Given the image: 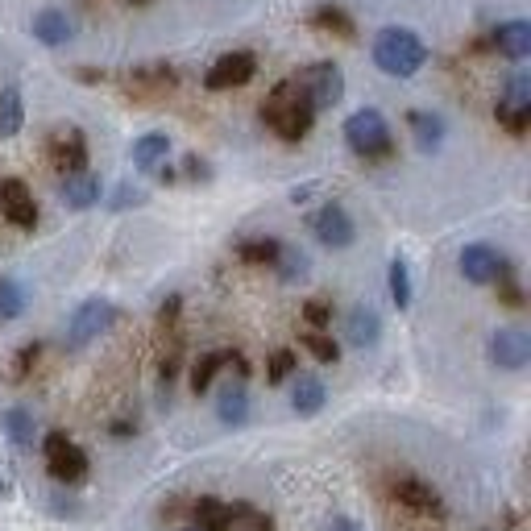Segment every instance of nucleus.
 Wrapping results in <instances>:
<instances>
[{
  "mask_svg": "<svg viewBox=\"0 0 531 531\" xmlns=\"http://www.w3.org/2000/svg\"><path fill=\"white\" fill-rule=\"evenodd\" d=\"M262 117H266V125H270L278 137H283V142H299V137H307V129H312V121H316L312 104L303 100V92H299L295 79H283V83H278V88L266 96Z\"/></svg>",
  "mask_w": 531,
  "mask_h": 531,
  "instance_id": "obj_1",
  "label": "nucleus"
},
{
  "mask_svg": "<svg viewBox=\"0 0 531 531\" xmlns=\"http://www.w3.org/2000/svg\"><path fill=\"white\" fill-rule=\"evenodd\" d=\"M374 63L386 75L407 79V75H415L419 67L428 63V46L419 42V34L407 30V25H390V30H382L374 38Z\"/></svg>",
  "mask_w": 531,
  "mask_h": 531,
  "instance_id": "obj_2",
  "label": "nucleus"
},
{
  "mask_svg": "<svg viewBox=\"0 0 531 531\" xmlns=\"http://www.w3.org/2000/svg\"><path fill=\"white\" fill-rule=\"evenodd\" d=\"M345 142L353 154L361 158H390V129H386V117L378 108H357V113L345 121Z\"/></svg>",
  "mask_w": 531,
  "mask_h": 531,
  "instance_id": "obj_3",
  "label": "nucleus"
},
{
  "mask_svg": "<svg viewBox=\"0 0 531 531\" xmlns=\"http://www.w3.org/2000/svg\"><path fill=\"white\" fill-rule=\"evenodd\" d=\"M117 320V307L108 299H88L75 307V316L67 320V349H88L100 332H108V324Z\"/></svg>",
  "mask_w": 531,
  "mask_h": 531,
  "instance_id": "obj_4",
  "label": "nucleus"
},
{
  "mask_svg": "<svg viewBox=\"0 0 531 531\" xmlns=\"http://www.w3.org/2000/svg\"><path fill=\"white\" fill-rule=\"evenodd\" d=\"M295 83H299L303 100L312 104V113H320V108H332V104L345 96V75H341L337 63H312Z\"/></svg>",
  "mask_w": 531,
  "mask_h": 531,
  "instance_id": "obj_5",
  "label": "nucleus"
},
{
  "mask_svg": "<svg viewBox=\"0 0 531 531\" xmlns=\"http://www.w3.org/2000/svg\"><path fill=\"white\" fill-rule=\"evenodd\" d=\"M46 469H50L54 482L71 486V482H79L83 473H88V457H83V449L75 440H67L63 432H50L46 436Z\"/></svg>",
  "mask_w": 531,
  "mask_h": 531,
  "instance_id": "obj_6",
  "label": "nucleus"
},
{
  "mask_svg": "<svg viewBox=\"0 0 531 531\" xmlns=\"http://www.w3.org/2000/svg\"><path fill=\"white\" fill-rule=\"evenodd\" d=\"M258 71V59L249 50H233V54H220V59L208 67L204 83L212 92H229V88H241V83H249Z\"/></svg>",
  "mask_w": 531,
  "mask_h": 531,
  "instance_id": "obj_7",
  "label": "nucleus"
},
{
  "mask_svg": "<svg viewBox=\"0 0 531 531\" xmlns=\"http://www.w3.org/2000/svg\"><path fill=\"white\" fill-rule=\"evenodd\" d=\"M490 361L498 370H523L531 361V337L523 328H498L490 337Z\"/></svg>",
  "mask_w": 531,
  "mask_h": 531,
  "instance_id": "obj_8",
  "label": "nucleus"
},
{
  "mask_svg": "<svg viewBox=\"0 0 531 531\" xmlns=\"http://www.w3.org/2000/svg\"><path fill=\"white\" fill-rule=\"evenodd\" d=\"M0 212H5V220L17 229L38 225V204H34L30 187H25L21 179H0Z\"/></svg>",
  "mask_w": 531,
  "mask_h": 531,
  "instance_id": "obj_9",
  "label": "nucleus"
},
{
  "mask_svg": "<svg viewBox=\"0 0 531 531\" xmlns=\"http://www.w3.org/2000/svg\"><path fill=\"white\" fill-rule=\"evenodd\" d=\"M461 274L469 278V283H478V287L498 283V278L507 274V258H502L498 249H490V245H465L461 249Z\"/></svg>",
  "mask_w": 531,
  "mask_h": 531,
  "instance_id": "obj_10",
  "label": "nucleus"
},
{
  "mask_svg": "<svg viewBox=\"0 0 531 531\" xmlns=\"http://www.w3.org/2000/svg\"><path fill=\"white\" fill-rule=\"evenodd\" d=\"M527 117H531V79L527 75H511L507 92H502V100H498V121L507 125L511 133H523Z\"/></svg>",
  "mask_w": 531,
  "mask_h": 531,
  "instance_id": "obj_11",
  "label": "nucleus"
},
{
  "mask_svg": "<svg viewBox=\"0 0 531 531\" xmlns=\"http://www.w3.org/2000/svg\"><path fill=\"white\" fill-rule=\"evenodd\" d=\"M50 162H54V171H63L67 175H79L83 166H88V142H83V133L79 129H59L50 137Z\"/></svg>",
  "mask_w": 531,
  "mask_h": 531,
  "instance_id": "obj_12",
  "label": "nucleus"
},
{
  "mask_svg": "<svg viewBox=\"0 0 531 531\" xmlns=\"http://www.w3.org/2000/svg\"><path fill=\"white\" fill-rule=\"evenodd\" d=\"M312 233L320 237V245L328 249H345L353 245V220L341 204H324L316 216H312Z\"/></svg>",
  "mask_w": 531,
  "mask_h": 531,
  "instance_id": "obj_13",
  "label": "nucleus"
},
{
  "mask_svg": "<svg viewBox=\"0 0 531 531\" xmlns=\"http://www.w3.org/2000/svg\"><path fill=\"white\" fill-rule=\"evenodd\" d=\"M30 30L42 46H63V42H71V17L63 9H38Z\"/></svg>",
  "mask_w": 531,
  "mask_h": 531,
  "instance_id": "obj_14",
  "label": "nucleus"
},
{
  "mask_svg": "<svg viewBox=\"0 0 531 531\" xmlns=\"http://www.w3.org/2000/svg\"><path fill=\"white\" fill-rule=\"evenodd\" d=\"M100 200V179L88 175V171H79V175H67L63 179V204L71 212H83V208H92Z\"/></svg>",
  "mask_w": 531,
  "mask_h": 531,
  "instance_id": "obj_15",
  "label": "nucleus"
},
{
  "mask_svg": "<svg viewBox=\"0 0 531 531\" xmlns=\"http://www.w3.org/2000/svg\"><path fill=\"white\" fill-rule=\"evenodd\" d=\"M494 46L507 54V59H527L531 54V25L527 21H502L494 30Z\"/></svg>",
  "mask_w": 531,
  "mask_h": 531,
  "instance_id": "obj_16",
  "label": "nucleus"
},
{
  "mask_svg": "<svg viewBox=\"0 0 531 531\" xmlns=\"http://www.w3.org/2000/svg\"><path fill=\"white\" fill-rule=\"evenodd\" d=\"M345 332H349V341H353L357 349H366V345H378L382 320H378L374 307H353L349 320H345Z\"/></svg>",
  "mask_w": 531,
  "mask_h": 531,
  "instance_id": "obj_17",
  "label": "nucleus"
},
{
  "mask_svg": "<svg viewBox=\"0 0 531 531\" xmlns=\"http://www.w3.org/2000/svg\"><path fill=\"white\" fill-rule=\"evenodd\" d=\"M166 154H171V137L166 133H146L133 142V166L137 171H158V166L166 162Z\"/></svg>",
  "mask_w": 531,
  "mask_h": 531,
  "instance_id": "obj_18",
  "label": "nucleus"
},
{
  "mask_svg": "<svg viewBox=\"0 0 531 531\" xmlns=\"http://www.w3.org/2000/svg\"><path fill=\"white\" fill-rule=\"evenodd\" d=\"M324 399H328V390H324V382L316 374H299L295 378V386H291V407L299 415H316L324 407Z\"/></svg>",
  "mask_w": 531,
  "mask_h": 531,
  "instance_id": "obj_19",
  "label": "nucleus"
},
{
  "mask_svg": "<svg viewBox=\"0 0 531 531\" xmlns=\"http://www.w3.org/2000/svg\"><path fill=\"white\" fill-rule=\"evenodd\" d=\"M395 498L403 502V507L419 511V515H436V511H440V494H436L428 482H415V478L399 482V486H395Z\"/></svg>",
  "mask_w": 531,
  "mask_h": 531,
  "instance_id": "obj_20",
  "label": "nucleus"
},
{
  "mask_svg": "<svg viewBox=\"0 0 531 531\" xmlns=\"http://www.w3.org/2000/svg\"><path fill=\"white\" fill-rule=\"evenodd\" d=\"M216 415L225 419V424H245V419H249V395H245V386H241V382H229L225 390H220Z\"/></svg>",
  "mask_w": 531,
  "mask_h": 531,
  "instance_id": "obj_21",
  "label": "nucleus"
},
{
  "mask_svg": "<svg viewBox=\"0 0 531 531\" xmlns=\"http://www.w3.org/2000/svg\"><path fill=\"white\" fill-rule=\"evenodd\" d=\"M0 428H5V436L17 444V449H30L38 428H34V415L30 411H21V407H9L5 415H0Z\"/></svg>",
  "mask_w": 531,
  "mask_h": 531,
  "instance_id": "obj_22",
  "label": "nucleus"
},
{
  "mask_svg": "<svg viewBox=\"0 0 531 531\" xmlns=\"http://www.w3.org/2000/svg\"><path fill=\"white\" fill-rule=\"evenodd\" d=\"M191 519L200 523V531H229L233 507H225V502H216V498H200L191 507Z\"/></svg>",
  "mask_w": 531,
  "mask_h": 531,
  "instance_id": "obj_23",
  "label": "nucleus"
},
{
  "mask_svg": "<svg viewBox=\"0 0 531 531\" xmlns=\"http://www.w3.org/2000/svg\"><path fill=\"white\" fill-rule=\"evenodd\" d=\"M411 133H415V146L424 154H432L444 142V121L432 117V113H411Z\"/></svg>",
  "mask_w": 531,
  "mask_h": 531,
  "instance_id": "obj_24",
  "label": "nucleus"
},
{
  "mask_svg": "<svg viewBox=\"0 0 531 531\" xmlns=\"http://www.w3.org/2000/svg\"><path fill=\"white\" fill-rule=\"evenodd\" d=\"M312 25H316V30H324V34H337V38H353V34H357L353 17H349L345 9H337V5H320V9L312 13Z\"/></svg>",
  "mask_w": 531,
  "mask_h": 531,
  "instance_id": "obj_25",
  "label": "nucleus"
},
{
  "mask_svg": "<svg viewBox=\"0 0 531 531\" xmlns=\"http://www.w3.org/2000/svg\"><path fill=\"white\" fill-rule=\"evenodd\" d=\"M21 125H25L21 92H17V88H5V92H0V137H17Z\"/></svg>",
  "mask_w": 531,
  "mask_h": 531,
  "instance_id": "obj_26",
  "label": "nucleus"
},
{
  "mask_svg": "<svg viewBox=\"0 0 531 531\" xmlns=\"http://www.w3.org/2000/svg\"><path fill=\"white\" fill-rule=\"evenodd\" d=\"M129 88H137V92H166V88H175V71L162 67V63H150V67L129 75Z\"/></svg>",
  "mask_w": 531,
  "mask_h": 531,
  "instance_id": "obj_27",
  "label": "nucleus"
},
{
  "mask_svg": "<svg viewBox=\"0 0 531 531\" xmlns=\"http://www.w3.org/2000/svg\"><path fill=\"white\" fill-rule=\"evenodd\" d=\"M274 266H278V278H283V283H303L307 278V254L303 249H291V245H278V258H274Z\"/></svg>",
  "mask_w": 531,
  "mask_h": 531,
  "instance_id": "obj_28",
  "label": "nucleus"
},
{
  "mask_svg": "<svg viewBox=\"0 0 531 531\" xmlns=\"http://www.w3.org/2000/svg\"><path fill=\"white\" fill-rule=\"evenodd\" d=\"M220 366H229V353H204L200 361H195V366H191V390H195V395H204V390L212 386Z\"/></svg>",
  "mask_w": 531,
  "mask_h": 531,
  "instance_id": "obj_29",
  "label": "nucleus"
},
{
  "mask_svg": "<svg viewBox=\"0 0 531 531\" xmlns=\"http://www.w3.org/2000/svg\"><path fill=\"white\" fill-rule=\"evenodd\" d=\"M25 312V291L17 278H0V320H17Z\"/></svg>",
  "mask_w": 531,
  "mask_h": 531,
  "instance_id": "obj_30",
  "label": "nucleus"
},
{
  "mask_svg": "<svg viewBox=\"0 0 531 531\" xmlns=\"http://www.w3.org/2000/svg\"><path fill=\"white\" fill-rule=\"evenodd\" d=\"M241 262H249V266H274V258H278V241H270V237H258V241H245L241 249Z\"/></svg>",
  "mask_w": 531,
  "mask_h": 531,
  "instance_id": "obj_31",
  "label": "nucleus"
},
{
  "mask_svg": "<svg viewBox=\"0 0 531 531\" xmlns=\"http://www.w3.org/2000/svg\"><path fill=\"white\" fill-rule=\"evenodd\" d=\"M386 278H390V299H395V307H407V303H411V274H407V262L395 258V262H390V270H386Z\"/></svg>",
  "mask_w": 531,
  "mask_h": 531,
  "instance_id": "obj_32",
  "label": "nucleus"
},
{
  "mask_svg": "<svg viewBox=\"0 0 531 531\" xmlns=\"http://www.w3.org/2000/svg\"><path fill=\"white\" fill-rule=\"evenodd\" d=\"M303 349L312 353L316 361H324V366H328V361H337V357H341L337 341H332V337H324V332H303Z\"/></svg>",
  "mask_w": 531,
  "mask_h": 531,
  "instance_id": "obj_33",
  "label": "nucleus"
},
{
  "mask_svg": "<svg viewBox=\"0 0 531 531\" xmlns=\"http://www.w3.org/2000/svg\"><path fill=\"white\" fill-rule=\"evenodd\" d=\"M303 320L312 324V332H324V328H328V320H332L328 299H307V303H303Z\"/></svg>",
  "mask_w": 531,
  "mask_h": 531,
  "instance_id": "obj_34",
  "label": "nucleus"
},
{
  "mask_svg": "<svg viewBox=\"0 0 531 531\" xmlns=\"http://www.w3.org/2000/svg\"><path fill=\"white\" fill-rule=\"evenodd\" d=\"M295 374V353L291 349H278L274 357H270V382H283V378H291Z\"/></svg>",
  "mask_w": 531,
  "mask_h": 531,
  "instance_id": "obj_35",
  "label": "nucleus"
},
{
  "mask_svg": "<svg viewBox=\"0 0 531 531\" xmlns=\"http://www.w3.org/2000/svg\"><path fill=\"white\" fill-rule=\"evenodd\" d=\"M38 361V345H25L21 353H17V361H13V370H9V378H25L30 374V366Z\"/></svg>",
  "mask_w": 531,
  "mask_h": 531,
  "instance_id": "obj_36",
  "label": "nucleus"
},
{
  "mask_svg": "<svg viewBox=\"0 0 531 531\" xmlns=\"http://www.w3.org/2000/svg\"><path fill=\"white\" fill-rule=\"evenodd\" d=\"M175 316H179V295H171V299H166V303H162V312H158L162 328H166V324H175Z\"/></svg>",
  "mask_w": 531,
  "mask_h": 531,
  "instance_id": "obj_37",
  "label": "nucleus"
},
{
  "mask_svg": "<svg viewBox=\"0 0 531 531\" xmlns=\"http://www.w3.org/2000/svg\"><path fill=\"white\" fill-rule=\"evenodd\" d=\"M249 531H274V527H270V519H262V515H258L254 523H249Z\"/></svg>",
  "mask_w": 531,
  "mask_h": 531,
  "instance_id": "obj_38",
  "label": "nucleus"
},
{
  "mask_svg": "<svg viewBox=\"0 0 531 531\" xmlns=\"http://www.w3.org/2000/svg\"><path fill=\"white\" fill-rule=\"evenodd\" d=\"M337 531H349V527H345V523H337Z\"/></svg>",
  "mask_w": 531,
  "mask_h": 531,
  "instance_id": "obj_39",
  "label": "nucleus"
},
{
  "mask_svg": "<svg viewBox=\"0 0 531 531\" xmlns=\"http://www.w3.org/2000/svg\"><path fill=\"white\" fill-rule=\"evenodd\" d=\"M187 531H200V527H187Z\"/></svg>",
  "mask_w": 531,
  "mask_h": 531,
  "instance_id": "obj_40",
  "label": "nucleus"
}]
</instances>
